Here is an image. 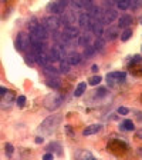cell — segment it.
Here are the masks:
<instances>
[{
  "label": "cell",
  "mask_w": 142,
  "mask_h": 160,
  "mask_svg": "<svg viewBox=\"0 0 142 160\" xmlns=\"http://www.w3.org/2000/svg\"><path fill=\"white\" fill-rule=\"evenodd\" d=\"M63 122V116L61 115H54L50 116L40 124V131L43 135H53L54 131L58 129V126Z\"/></svg>",
  "instance_id": "cell-1"
},
{
  "label": "cell",
  "mask_w": 142,
  "mask_h": 160,
  "mask_svg": "<svg viewBox=\"0 0 142 160\" xmlns=\"http://www.w3.org/2000/svg\"><path fill=\"white\" fill-rule=\"evenodd\" d=\"M43 104H44V107L47 110H51V111L57 110L63 104V96L60 93H50L49 96H46Z\"/></svg>",
  "instance_id": "cell-2"
},
{
  "label": "cell",
  "mask_w": 142,
  "mask_h": 160,
  "mask_svg": "<svg viewBox=\"0 0 142 160\" xmlns=\"http://www.w3.org/2000/svg\"><path fill=\"white\" fill-rule=\"evenodd\" d=\"M49 60L50 62H58V60H64V56H65V52H64V46L63 45H58V46H54L51 47L49 52Z\"/></svg>",
  "instance_id": "cell-3"
},
{
  "label": "cell",
  "mask_w": 142,
  "mask_h": 160,
  "mask_svg": "<svg viewBox=\"0 0 142 160\" xmlns=\"http://www.w3.org/2000/svg\"><path fill=\"white\" fill-rule=\"evenodd\" d=\"M118 17V13L115 9H107L104 13H100V16H98V21L100 23H102V26L104 25H110V23H112L115 19Z\"/></svg>",
  "instance_id": "cell-4"
},
{
  "label": "cell",
  "mask_w": 142,
  "mask_h": 160,
  "mask_svg": "<svg viewBox=\"0 0 142 160\" xmlns=\"http://www.w3.org/2000/svg\"><path fill=\"white\" fill-rule=\"evenodd\" d=\"M16 47H17V50H20V52H24V50H27L28 47H30V36H28L27 33L20 32L17 34Z\"/></svg>",
  "instance_id": "cell-5"
},
{
  "label": "cell",
  "mask_w": 142,
  "mask_h": 160,
  "mask_svg": "<svg viewBox=\"0 0 142 160\" xmlns=\"http://www.w3.org/2000/svg\"><path fill=\"white\" fill-rule=\"evenodd\" d=\"M61 25H63V23H61V19H58L57 16H47L44 19V29L46 30L57 32Z\"/></svg>",
  "instance_id": "cell-6"
},
{
  "label": "cell",
  "mask_w": 142,
  "mask_h": 160,
  "mask_svg": "<svg viewBox=\"0 0 142 160\" xmlns=\"http://www.w3.org/2000/svg\"><path fill=\"white\" fill-rule=\"evenodd\" d=\"M88 29L97 36V39L104 34V26H102V23H100L98 20H95V19H91V20H89V27Z\"/></svg>",
  "instance_id": "cell-7"
},
{
  "label": "cell",
  "mask_w": 142,
  "mask_h": 160,
  "mask_svg": "<svg viewBox=\"0 0 142 160\" xmlns=\"http://www.w3.org/2000/svg\"><path fill=\"white\" fill-rule=\"evenodd\" d=\"M68 3L70 2H65V0H63V2H54V3H51L49 6V9L54 14H63L64 13V7L68 6Z\"/></svg>",
  "instance_id": "cell-8"
},
{
  "label": "cell",
  "mask_w": 142,
  "mask_h": 160,
  "mask_svg": "<svg viewBox=\"0 0 142 160\" xmlns=\"http://www.w3.org/2000/svg\"><path fill=\"white\" fill-rule=\"evenodd\" d=\"M14 100H16L14 92H6V93L2 96V99H0V106L2 107H10Z\"/></svg>",
  "instance_id": "cell-9"
},
{
  "label": "cell",
  "mask_w": 142,
  "mask_h": 160,
  "mask_svg": "<svg viewBox=\"0 0 142 160\" xmlns=\"http://www.w3.org/2000/svg\"><path fill=\"white\" fill-rule=\"evenodd\" d=\"M64 34L68 37V39L73 40L74 37L80 36V30H78V27H75L74 25H65L64 26Z\"/></svg>",
  "instance_id": "cell-10"
},
{
  "label": "cell",
  "mask_w": 142,
  "mask_h": 160,
  "mask_svg": "<svg viewBox=\"0 0 142 160\" xmlns=\"http://www.w3.org/2000/svg\"><path fill=\"white\" fill-rule=\"evenodd\" d=\"M31 33H33V34H34V36H36L40 41H44L46 39L49 37V33H47V30L44 29V26H43V25H38L36 29H34V32H31Z\"/></svg>",
  "instance_id": "cell-11"
},
{
  "label": "cell",
  "mask_w": 142,
  "mask_h": 160,
  "mask_svg": "<svg viewBox=\"0 0 142 160\" xmlns=\"http://www.w3.org/2000/svg\"><path fill=\"white\" fill-rule=\"evenodd\" d=\"M131 25H132V17H131L129 14H124V16L119 17L118 27H122V29H129Z\"/></svg>",
  "instance_id": "cell-12"
},
{
  "label": "cell",
  "mask_w": 142,
  "mask_h": 160,
  "mask_svg": "<svg viewBox=\"0 0 142 160\" xmlns=\"http://www.w3.org/2000/svg\"><path fill=\"white\" fill-rule=\"evenodd\" d=\"M33 59H36V62L38 63V64H41L43 67H46V66H49V56L46 53H38V54H33Z\"/></svg>",
  "instance_id": "cell-13"
},
{
  "label": "cell",
  "mask_w": 142,
  "mask_h": 160,
  "mask_svg": "<svg viewBox=\"0 0 142 160\" xmlns=\"http://www.w3.org/2000/svg\"><path fill=\"white\" fill-rule=\"evenodd\" d=\"M65 60H67V63H68L70 66H73V64L75 66V64H78V63H81V56L74 52V53H70Z\"/></svg>",
  "instance_id": "cell-14"
},
{
  "label": "cell",
  "mask_w": 142,
  "mask_h": 160,
  "mask_svg": "<svg viewBox=\"0 0 142 160\" xmlns=\"http://www.w3.org/2000/svg\"><path fill=\"white\" fill-rule=\"evenodd\" d=\"M125 76H126V74L124 73V72H112V73L107 74V79H108V80H114V79H117L115 82H119V80L124 82V80H125Z\"/></svg>",
  "instance_id": "cell-15"
},
{
  "label": "cell",
  "mask_w": 142,
  "mask_h": 160,
  "mask_svg": "<svg viewBox=\"0 0 142 160\" xmlns=\"http://www.w3.org/2000/svg\"><path fill=\"white\" fill-rule=\"evenodd\" d=\"M119 36V32H118V27H110V29L105 32V40H115L117 37Z\"/></svg>",
  "instance_id": "cell-16"
},
{
  "label": "cell",
  "mask_w": 142,
  "mask_h": 160,
  "mask_svg": "<svg viewBox=\"0 0 142 160\" xmlns=\"http://www.w3.org/2000/svg\"><path fill=\"white\" fill-rule=\"evenodd\" d=\"M89 20H91V17L88 16V13H81L80 14V17H78V23H80V26L81 27H87L88 29L89 27Z\"/></svg>",
  "instance_id": "cell-17"
},
{
  "label": "cell",
  "mask_w": 142,
  "mask_h": 160,
  "mask_svg": "<svg viewBox=\"0 0 142 160\" xmlns=\"http://www.w3.org/2000/svg\"><path fill=\"white\" fill-rule=\"evenodd\" d=\"M100 130H101V126H100V124H91V126H88V127L84 129L82 135H84V136H91V135L98 133Z\"/></svg>",
  "instance_id": "cell-18"
},
{
  "label": "cell",
  "mask_w": 142,
  "mask_h": 160,
  "mask_svg": "<svg viewBox=\"0 0 142 160\" xmlns=\"http://www.w3.org/2000/svg\"><path fill=\"white\" fill-rule=\"evenodd\" d=\"M89 40H91V36H89V33H82L78 36V45L80 46H88L89 45Z\"/></svg>",
  "instance_id": "cell-19"
},
{
  "label": "cell",
  "mask_w": 142,
  "mask_h": 160,
  "mask_svg": "<svg viewBox=\"0 0 142 160\" xmlns=\"http://www.w3.org/2000/svg\"><path fill=\"white\" fill-rule=\"evenodd\" d=\"M43 72H44V74H47V76H53V79H57V76H58V70H57L56 67H53V66H46Z\"/></svg>",
  "instance_id": "cell-20"
},
{
  "label": "cell",
  "mask_w": 142,
  "mask_h": 160,
  "mask_svg": "<svg viewBox=\"0 0 142 160\" xmlns=\"http://www.w3.org/2000/svg\"><path fill=\"white\" fill-rule=\"evenodd\" d=\"M104 47H105V40H104L102 37H98L97 40H95V43H94V49H95V52H102Z\"/></svg>",
  "instance_id": "cell-21"
},
{
  "label": "cell",
  "mask_w": 142,
  "mask_h": 160,
  "mask_svg": "<svg viewBox=\"0 0 142 160\" xmlns=\"http://www.w3.org/2000/svg\"><path fill=\"white\" fill-rule=\"evenodd\" d=\"M70 69H71V66L67 63V60H65V59H64V60H61V62H60V70H58V72H61L63 74H68Z\"/></svg>",
  "instance_id": "cell-22"
},
{
  "label": "cell",
  "mask_w": 142,
  "mask_h": 160,
  "mask_svg": "<svg viewBox=\"0 0 142 160\" xmlns=\"http://www.w3.org/2000/svg\"><path fill=\"white\" fill-rule=\"evenodd\" d=\"M85 89H87V84H85L84 82H81L77 86L75 92H74V96H75V97H80V96H82V93H85Z\"/></svg>",
  "instance_id": "cell-23"
},
{
  "label": "cell",
  "mask_w": 142,
  "mask_h": 160,
  "mask_svg": "<svg viewBox=\"0 0 142 160\" xmlns=\"http://www.w3.org/2000/svg\"><path fill=\"white\" fill-rule=\"evenodd\" d=\"M121 129L122 130H126V131H132L135 129L134 122H131V120H124L121 124Z\"/></svg>",
  "instance_id": "cell-24"
},
{
  "label": "cell",
  "mask_w": 142,
  "mask_h": 160,
  "mask_svg": "<svg viewBox=\"0 0 142 160\" xmlns=\"http://www.w3.org/2000/svg\"><path fill=\"white\" fill-rule=\"evenodd\" d=\"M95 54V49H94V46L88 45L84 47V56L85 57H91V56H94Z\"/></svg>",
  "instance_id": "cell-25"
},
{
  "label": "cell",
  "mask_w": 142,
  "mask_h": 160,
  "mask_svg": "<svg viewBox=\"0 0 142 160\" xmlns=\"http://www.w3.org/2000/svg\"><path fill=\"white\" fill-rule=\"evenodd\" d=\"M78 157H80V160H95L93 154H91L89 152H87V150H82V152L80 153V156H78Z\"/></svg>",
  "instance_id": "cell-26"
},
{
  "label": "cell",
  "mask_w": 142,
  "mask_h": 160,
  "mask_svg": "<svg viewBox=\"0 0 142 160\" xmlns=\"http://www.w3.org/2000/svg\"><path fill=\"white\" fill-rule=\"evenodd\" d=\"M47 150H50L49 153H51V154H53V152L60 153L61 146H60V144H58V143H51V144H49V147H47Z\"/></svg>",
  "instance_id": "cell-27"
},
{
  "label": "cell",
  "mask_w": 142,
  "mask_h": 160,
  "mask_svg": "<svg viewBox=\"0 0 142 160\" xmlns=\"http://www.w3.org/2000/svg\"><path fill=\"white\" fill-rule=\"evenodd\" d=\"M131 36H132V30H131V29H125L124 32H122V34H121V40L122 41L129 40Z\"/></svg>",
  "instance_id": "cell-28"
},
{
  "label": "cell",
  "mask_w": 142,
  "mask_h": 160,
  "mask_svg": "<svg viewBox=\"0 0 142 160\" xmlns=\"http://www.w3.org/2000/svg\"><path fill=\"white\" fill-rule=\"evenodd\" d=\"M117 7L121 9V10L128 9L129 7V0H119V2H117Z\"/></svg>",
  "instance_id": "cell-29"
},
{
  "label": "cell",
  "mask_w": 142,
  "mask_h": 160,
  "mask_svg": "<svg viewBox=\"0 0 142 160\" xmlns=\"http://www.w3.org/2000/svg\"><path fill=\"white\" fill-rule=\"evenodd\" d=\"M47 84L50 87H53V89H58L60 87V80L58 79H49L47 80Z\"/></svg>",
  "instance_id": "cell-30"
},
{
  "label": "cell",
  "mask_w": 142,
  "mask_h": 160,
  "mask_svg": "<svg viewBox=\"0 0 142 160\" xmlns=\"http://www.w3.org/2000/svg\"><path fill=\"white\" fill-rule=\"evenodd\" d=\"M27 26H28V29H30V32H34V29H36L37 26H38V23H37V20L34 19V17H31Z\"/></svg>",
  "instance_id": "cell-31"
},
{
  "label": "cell",
  "mask_w": 142,
  "mask_h": 160,
  "mask_svg": "<svg viewBox=\"0 0 142 160\" xmlns=\"http://www.w3.org/2000/svg\"><path fill=\"white\" fill-rule=\"evenodd\" d=\"M101 76H94V77H91L89 79V84H91V86H97V84H100V83H101Z\"/></svg>",
  "instance_id": "cell-32"
},
{
  "label": "cell",
  "mask_w": 142,
  "mask_h": 160,
  "mask_svg": "<svg viewBox=\"0 0 142 160\" xmlns=\"http://www.w3.org/2000/svg\"><path fill=\"white\" fill-rule=\"evenodd\" d=\"M4 150H6V154H7L9 157L13 156V152H14V147H13L10 143H6V146H4Z\"/></svg>",
  "instance_id": "cell-33"
},
{
  "label": "cell",
  "mask_w": 142,
  "mask_h": 160,
  "mask_svg": "<svg viewBox=\"0 0 142 160\" xmlns=\"http://www.w3.org/2000/svg\"><path fill=\"white\" fill-rule=\"evenodd\" d=\"M80 2H81V9H87L88 10L91 6H94V3L91 0H80Z\"/></svg>",
  "instance_id": "cell-34"
},
{
  "label": "cell",
  "mask_w": 142,
  "mask_h": 160,
  "mask_svg": "<svg viewBox=\"0 0 142 160\" xmlns=\"http://www.w3.org/2000/svg\"><path fill=\"white\" fill-rule=\"evenodd\" d=\"M16 102H17V106L19 107H23L26 104V96H23V95L19 96V97L16 99Z\"/></svg>",
  "instance_id": "cell-35"
},
{
  "label": "cell",
  "mask_w": 142,
  "mask_h": 160,
  "mask_svg": "<svg viewBox=\"0 0 142 160\" xmlns=\"http://www.w3.org/2000/svg\"><path fill=\"white\" fill-rule=\"evenodd\" d=\"M141 62H142V57L139 56V54H137V56H134V59L131 60V66L137 64V63H141Z\"/></svg>",
  "instance_id": "cell-36"
},
{
  "label": "cell",
  "mask_w": 142,
  "mask_h": 160,
  "mask_svg": "<svg viewBox=\"0 0 142 160\" xmlns=\"http://www.w3.org/2000/svg\"><path fill=\"white\" fill-rule=\"evenodd\" d=\"M97 95H98V97H104L107 95V89L105 87H100L97 90Z\"/></svg>",
  "instance_id": "cell-37"
},
{
  "label": "cell",
  "mask_w": 142,
  "mask_h": 160,
  "mask_svg": "<svg viewBox=\"0 0 142 160\" xmlns=\"http://www.w3.org/2000/svg\"><path fill=\"white\" fill-rule=\"evenodd\" d=\"M128 109H126V107H119V109H118V113H119V115H128Z\"/></svg>",
  "instance_id": "cell-38"
},
{
  "label": "cell",
  "mask_w": 142,
  "mask_h": 160,
  "mask_svg": "<svg viewBox=\"0 0 142 160\" xmlns=\"http://www.w3.org/2000/svg\"><path fill=\"white\" fill-rule=\"evenodd\" d=\"M54 156L51 154V153H46L44 156H43V160H53Z\"/></svg>",
  "instance_id": "cell-39"
},
{
  "label": "cell",
  "mask_w": 142,
  "mask_h": 160,
  "mask_svg": "<svg viewBox=\"0 0 142 160\" xmlns=\"http://www.w3.org/2000/svg\"><path fill=\"white\" fill-rule=\"evenodd\" d=\"M26 62H27V64H33V63H34V60H33V54H30V56L26 57Z\"/></svg>",
  "instance_id": "cell-40"
},
{
  "label": "cell",
  "mask_w": 142,
  "mask_h": 160,
  "mask_svg": "<svg viewBox=\"0 0 142 160\" xmlns=\"http://www.w3.org/2000/svg\"><path fill=\"white\" fill-rule=\"evenodd\" d=\"M135 137H137V139H142V130L135 131Z\"/></svg>",
  "instance_id": "cell-41"
},
{
  "label": "cell",
  "mask_w": 142,
  "mask_h": 160,
  "mask_svg": "<svg viewBox=\"0 0 142 160\" xmlns=\"http://www.w3.org/2000/svg\"><path fill=\"white\" fill-rule=\"evenodd\" d=\"M43 142H44V139H43V137H40V136H38V137H36V143H43Z\"/></svg>",
  "instance_id": "cell-42"
},
{
  "label": "cell",
  "mask_w": 142,
  "mask_h": 160,
  "mask_svg": "<svg viewBox=\"0 0 142 160\" xmlns=\"http://www.w3.org/2000/svg\"><path fill=\"white\" fill-rule=\"evenodd\" d=\"M91 72H94V73H97V72H98V66H97V64H94L93 67H91Z\"/></svg>",
  "instance_id": "cell-43"
},
{
  "label": "cell",
  "mask_w": 142,
  "mask_h": 160,
  "mask_svg": "<svg viewBox=\"0 0 142 160\" xmlns=\"http://www.w3.org/2000/svg\"><path fill=\"white\" fill-rule=\"evenodd\" d=\"M6 92H7V90H6L4 87H2V86H0V96H3L4 93H6Z\"/></svg>",
  "instance_id": "cell-44"
},
{
  "label": "cell",
  "mask_w": 142,
  "mask_h": 160,
  "mask_svg": "<svg viewBox=\"0 0 142 160\" xmlns=\"http://www.w3.org/2000/svg\"><path fill=\"white\" fill-rule=\"evenodd\" d=\"M139 153H141V154H142V149H139Z\"/></svg>",
  "instance_id": "cell-45"
},
{
  "label": "cell",
  "mask_w": 142,
  "mask_h": 160,
  "mask_svg": "<svg viewBox=\"0 0 142 160\" xmlns=\"http://www.w3.org/2000/svg\"><path fill=\"white\" fill-rule=\"evenodd\" d=\"M139 21H141V23H142V17H141V19H139Z\"/></svg>",
  "instance_id": "cell-46"
}]
</instances>
